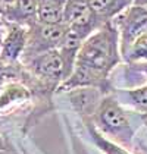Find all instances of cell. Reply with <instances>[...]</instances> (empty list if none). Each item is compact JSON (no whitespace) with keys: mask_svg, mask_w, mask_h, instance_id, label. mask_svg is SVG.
<instances>
[{"mask_svg":"<svg viewBox=\"0 0 147 154\" xmlns=\"http://www.w3.org/2000/svg\"><path fill=\"white\" fill-rule=\"evenodd\" d=\"M124 63L119 34L113 22H106L87 37L80 48L74 71L59 87V93L75 88H100L109 94L112 88L110 75Z\"/></svg>","mask_w":147,"mask_h":154,"instance_id":"obj_1","label":"cell"},{"mask_svg":"<svg viewBox=\"0 0 147 154\" xmlns=\"http://www.w3.org/2000/svg\"><path fill=\"white\" fill-rule=\"evenodd\" d=\"M87 122H90L103 137L131 151L137 132L144 126V118L119 103L112 93L103 97L91 119Z\"/></svg>","mask_w":147,"mask_h":154,"instance_id":"obj_2","label":"cell"},{"mask_svg":"<svg viewBox=\"0 0 147 154\" xmlns=\"http://www.w3.org/2000/svg\"><path fill=\"white\" fill-rule=\"evenodd\" d=\"M19 63L40 87H43L52 94L58 91L59 87L71 75L58 48L37 54L30 59L21 60Z\"/></svg>","mask_w":147,"mask_h":154,"instance_id":"obj_3","label":"cell"},{"mask_svg":"<svg viewBox=\"0 0 147 154\" xmlns=\"http://www.w3.org/2000/svg\"><path fill=\"white\" fill-rule=\"evenodd\" d=\"M112 22L118 29L121 54H124L134 41L147 34V6L133 3L124 9Z\"/></svg>","mask_w":147,"mask_h":154,"instance_id":"obj_4","label":"cell"},{"mask_svg":"<svg viewBox=\"0 0 147 154\" xmlns=\"http://www.w3.org/2000/svg\"><path fill=\"white\" fill-rule=\"evenodd\" d=\"M65 35H66V25L63 22L61 24H44L38 21L34 22L28 26V43L21 60L59 48L63 43Z\"/></svg>","mask_w":147,"mask_h":154,"instance_id":"obj_5","label":"cell"},{"mask_svg":"<svg viewBox=\"0 0 147 154\" xmlns=\"http://www.w3.org/2000/svg\"><path fill=\"white\" fill-rule=\"evenodd\" d=\"M63 24H66L72 29L80 31L86 37H90L99 26L103 25L94 15L88 0H66Z\"/></svg>","mask_w":147,"mask_h":154,"instance_id":"obj_6","label":"cell"},{"mask_svg":"<svg viewBox=\"0 0 147 154\" xmlns=\"http://www.w3.org/2000/svg\"><path fill=\"white\" fill-rule=\"evenodd\" d=\"M27 43H28V28L21 24L8 22L3 43L0 47V60L6 66L18 65L25 53Z\"/></svg>","mask_w":147,"mask_h":154,"instance_id":"obj_7","label":"cell"},{"mask_svg":"<svg viewBox=\"0 0 147 154\" xmlns=\"http://www.w3.org/2000/svg\"><path fill=\"white\" fill-rule=\"evenodd\" d=\"M63 94L69 98V103L75 113L83 119V122H87L91 119L100 101L108 93L100 88H75Z\"/></svg>","mask_w":147,"mask_h":154,"instance_id":"obj_8","label":"cell"},{"mask_svg":"<svg viewBox=\"0 0 147 154\" xmlns=\"http://www.w3.org/2000/svg\"><path fill=\"white\" fill-rule=\"evenodd\" d=\"M110 93L125 107L147 119V84L133 88H115Z\"/></svg>","mask_w":147,"mask_h":154,"instance_id":"obj_9","label":"cell"},{"mask_svg":"<svg viewBox=\"0 0 147 154\" xmlns=\"http://www.w3.org/2000/svg\"><path fill=\"white\" fill-rule=\"evenodd\" d=\"M38 13V0H18L9 12L3 16L5 21L21 24L24 26H30L37 22Z\"/></svg>","mask_w":147,"mask_h":154,"instance_id":"obj_10","label":"cell"},{"mask_svg":"<svg viewBox=\"0 0 147 154\" xmlns=\"http://www.w3.org/2000/svg\"><path fill=\"white\" fill-rule=\"evenodd\" d=\"M94 15L102 24L112 22L124 9L131 6L135 0H88Z\"/></svg>","mask_w":147,"mask_h":154,"instance_id":"obj_11","label":"cell"},{"mask_svg":"<svg viewBox=\"0 0 147 154\" xmlns=\"http://www.w3.org/2000/svg\"><path fill=\"white\" fill-rule=\"evenodd\" d=\"M66 0H38L37 21L44 24H61L63 22Z\"/></svg>","mask_w":147,"mask_h":154,"instance_id":"obj_12","label":"cell"},{"mask_svg":"<svg viewBox=\"0 0 147 154\" xmlns=\"http://www.w3.org/2000/svg\"><path fill=\"white\" fill-rule=\"evenodd\" d=\"M86 128L88 131V135H90L91 142L97 147V150L102 154H135L134 151H131V150L125 148L122 145L108 140L106 137H103L90 122H86Z\"/></svg>","mask_w":147,"mask_h":154,"instance_id":"obj_13","label":"cell"},{"mask_svg":"<svg viewBox=\"0 0 147 154\" xmlns=\"http://www.w3.org/2000/svg\"><path fill=\"white\" fill-rule=\"evenodd\" d=\"M119 69L128 75H137V76H144L147 84V60L146 62H138V63H121Z\"/></svg>","mask_w":147,"mask_h":154,"instance_id":"obj_14","label":"cell"},{"mask_svg":"<svg viewBox=\"0 0 147 154\" xmlns=\"http://www.w3.org/2000/svg\"><path fill=\"white\" fill-rule=\"evenodd\" d=\"M16 2H18V0H0V18H2V19H3V16L16 5Z\"/></svg>","mask_w":147,"mask_h":154,"instance_id":"obj_15","label":"cell"},{"mask_svg":"<svg viewBox=\"0 0 147 154\" xmlns=\"http://www.w3.org/2000/svg\"><path fill=\"white\" fill-rule=\"evenodd\" d=\"M6 21L0 18V47H2V43H3V37H5V31H6Z\"/></svg>","mask_w":147,"mask_h":154,"instance_id":"obj_16","label":"cell"},{"mask_svg":"<svg viewBox=\"0 0 147 154\" xmlns=\"http://www.w3.org/2000/svg\"><path fill=\"white\" fill-rule=\"evenodd\" d=\"M0 147H5V148H8V145H6V142H5V140L2 138V135H0Z\"/></svg>","mask_w":147,"mask_h":154,"instance_id":"obj_17","label":"cell"},{"mask_svg":"<svg viewBox=\"0 0 147 154\" xmlns=\"http://www.w3.org/2000/svg\"><path fill=\"white\" fill-rule=\"evenodd\" d=\"M5 69H6V65H5V63H3V62L0 60V73H2L3 71H5Z\"/></svg>","mask_w":147,"mask_h":154,"instance_id":"obj_18","label":"cell"},{"mask_svg":"<svg viewBox=\"0 0 147 154\" xmlns=\"http://www.w3.org/2000/svg\"><path fill=\"white\" fill-rule=\"evenodd\" d=\"M134 3H138V5H146L147 6V0H135Z\"/></svg>","mask_w":147,"mask_h":154,"instance_id":"obj_19","label":"cell"},{"mask_svg":"<svg viewBox=\"0 0 147 154\" xmlns=\"http://www.w3.org/2000/svg\"><path fill=\"white\" fill-rule=\"evenodd\" d=\"M135 154H147V151H144V150H141V153H135Z\"/></svg>","mask_w":147,"mask_h":154,"instance_id":"obj_20","label":"cell"},{"mask_svg":"<svg viewBox=\"0 0 147 154\" xmlns=\"http://www.w3.org/2000/svg\"><path fill=\"white\" fill-rule=\"evenodd\" d=\"M144 126H146V129H147V120H144Z\"/></svg>","mask_w":147,"mask_h":154,"instance_id":"obj_21","label":"cell"},{"mask_svg":"<svg viewBox=\"0 0 147 154\" xmlns=\"http://www.w3.org/2000/svg\"><path fill=\"white\" fill-rule=\"evenodd\" d=\"M144 120H147V119H144Z\"/></svg>","mask_w":147,"mask_h":154,"instance_id":"obj_22","label":"cell"}]
</instances>
